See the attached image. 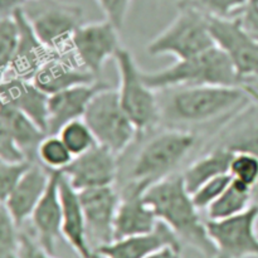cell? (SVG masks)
Returning <instances> with one entry per match:
<instances>
[{
  "label": "cell",
  "mask_w": 258,
  "mask_h": 258,
  "mask_svg": "<svg viewBox=\"0 0 258 258\" xmlns=\"http://www.w3.org/2000/svg\"><path fill=\"white\" fill-rule=\"evenodd\" d=\"M145 201L160 222L176 234L181 243L198 251L206 258L216 257V247L209 238L206 221L191 199L181 174H171L151 184Z\"/></svg>",
  "instance_id": "cell-2"
},
{
  "label": "cell",
  "mask_w": 258,
  "mask_h": 258,
  "mask_svg": "<svg viewBox=\"0 0 258 258\" xmlns=\"http://www.w3.org/2000/svg\"><path fill=\"white\" fill-rule=\"evenodd\" d=\"M72 155L57 134H47L37 150V163L50 171L62 173L73 161Z\"/></svg>",
  "instance_id": "cell-27"
},
{
  "label": "cell",
  "mask_w": 258,
  "mask_h": 258,
  "mask_svg": "<svg viewBox=\"0 0 258 258\" xmlns=\"http://www.w3.org/2000/svg\"><path fill=\"white\" fill-rule=\"evenodd\" d=\"M19 227L2 204L0 208V258H17L20 247Z\"/></svg>",
  "instance_id": "cell-32"
},
{
  "label": "cell",
  "mask_w": 258,
  "mask_h": 258,
  "mask_svg": "<svg viewBox=\"0 0 258 258\" xmlns=\"http://www.w3.org/2000/svg\"><path fill=\"white\" fill-rule=\"evenodd\" d=\"M72 155L80 156L97 145L95 135L85 118H76L62 126L57 134Z\"/></svg>",
  "instance_id": "cell-28"
},
{
  "label": "cell",
  "mask_w": 258,
  "mask_h": 258,
  "mask_svg": "<svg viewBox=\"0 0 258 258\" xmlns=\"http://www.w3.org/2000/svg\"><path fill=\"white\" fill-rule=\"evenodd\" d=\"M146 258H181V249L168 246L154 252L153 254Z\"/></svg>",
  "instance_id": "cell-40"
},
{
  "label": "cell",
  "mask_w": 258,
  "mask_h": 258,
  "mask_svg": "<svg viewBox=\"0 0 258 258\" xmlns=\"http://www.w3.org/2000/svg\"><path fill=\"white\" fill-rule=\"evenodd\" d=\"M160 121L170 127L185 128L206 125L241 112L253 102L243 86H193L159 91Z\"/></svg>",
  "instance_id": "cell-1"
},
{
  "label": "cell",
  "mask_w": 258,
  "mask_h": 258,
  "mask_svg": "<svg viewBox=\"0 0 258 258\" xmlns=\"http://www.w3.org/2000/svg\"><path fill=\"white\" fill-rule=\"evenodd\" d=\"M20 38V28L17 18L13 15L0 17V66L2 76L5 75L17 52Z\"/></svg>",
  "instance_id": "cell-30"
},
{
  "label": "cell",
  "mask_w": 258,
  "mask_h": 258,
  "mask_svg": "<svg viewBox=\"0 0 258 258\" xmlns=\"http://www.w3.org/2000/svg\"><path fill=\"white\" fill-rule=\"evenodd\" d=\"M232 178L229 174L211 179L202 184L196 191L191 193V199L199 211H207L231 184Z\"/></svg>",
  "instance_id": "cell-33"
},
{
  "label": "cell",
  "mask_w": 258,
  "mask_h": 258,
  "mask_svg": "<svg viewBox=\"0 0 258 258\" xmlns=\"http://www.w3.org/2000/svg\"><path fill=\"white\" fill-rule=\"evenodd\" d=\"M17 258H55L54 254H50L45 251L37 239L32 238L29 234H20V247Z\"/></svg>",
  "instance_id": "cell-37"
},
{
  "label": "cell",
  "mask_w": 258,
  "mask_h": 258,
  "mask_svg": "<svg viewBox=\"0 0 258 258\" xmlns=\"http://www.w3.org/2000/svg\"><path fill=\"white\" fill-rule=\"evenodd\" d=\"M252 204L258 208V183L252 189Z\"/></svg>",
  "instance_id": "cell-42"
},
{
  "label": "cell",
  "mask_w": 258,
  "mask_h": 258,
  "mask_svg": "<svg viewBox=\"0 0 258 258\" xmlns=\"http://www.w3.org/2000/svg\"><path fill=\"white\" fill-rule=\"evenodd\" d=\"M96 3L103 12L106 19L112 23L118 30L122 29L133 0H96Z\"/></svg>",
  "instance_id": "cell-35"
},
{
  "label": "cell",
  "mask_w": 258,
  "mask_h": 258,
  "mask_svg": "<svg viewBox=\"0 0 258 258\" xmlns=\"http://www.w3.org/2000/svg\"><path fill=\"white\" fill-rule=\"evenodd\" d=\"M83 118L92 130L97 144L118 156L139 136L135 125L121 105L117 90L110 85L93 96Z\"/></svg>",
  "instance_id": "cell-6"
},
{
  "label": "cell",
  "mask_w": 258,
  "mask_h": 258,
  "mask_svg": "<svg viewBox=\"0 0 258 258\" xmlns=\"http://www.w3.org/2000/svg\"><path fill=\"white\" fill-rule=\"evenodd\" d=\"M117 154L97 144L82 155L76 156L62 173L78 191L111 186L117 179Z\"/></svg>",
  "instance_id": "cell-14"
},
{
  "label": "cell",
  "mask_w": 258,
  "mask_h": 258,
  "mask_svg": "<svg viewBox=\"0 0 258 258\" xmlns=\"http://www.w3.org/2000/svg\"><path fill=\"white\" fill-rule=\"evenodd\" d=\"M207 231L216 247L214 258H258V208L252 204L238 216L207 219Z\"/></svg>",
  "instance_id": "cell-9"
},
{
  "label": "cell",
  "mask_w": 258,
  "mask_h": 258,
  "mask_svg": "<svg viewBox=\"0 0 258 258\" xmlns=\"http://www.w3.org/2000/svg\"><path fill=\"white\" fill-rule=\"evenodd\" d=\"M32 161L23 163H3L0 164V198L2 202L12 193L13 189L18 185L23 176L25 175Z\"/></svg>",
  "instance_id": "cell-34"
},
{
  "label": "cell",
  "mask_w": 258,
  "mask_h": 258,
  "mask_svg": "<svg viewBox=\"0 0 258 258\" xmlns=\"http://www.w3.org/2000/svg\"><path fill=\"white\" fill-rule=\"evenodd\" d=\"M149 184L128 180L120 196L116 212L113 241L126 237L149 233L156 228L160 221L145 201Z\"/></svg>",
  "instance_id": "cell-13"
},
{
  "label": "cell",
  "mask_w": 258,
  "mask_h": 258,
  "mask_svg": "<svg viewBox=\"0 0 258 258\" xmlns=\"http://www.w3.org/2000/svg\"><path fill=\"white\" fill-rule=\"evenodd\" d=\"M120 32L107 19L83 23L72 39L71 54L78 64L98 78L107 60L115 58L121 48Z\"/></svg>",
  "instance_id": "cell-10"
},
{
  "label": "cell",
  "mask_w": 258,
  "mask_h": 258,
  "mask_svg": "<svg viewBox=\"0 0 258 258\" xmlns=\"http://www.w3.org/2000/svg\"><path fill=\"white\" fill-rule=\"evenodd\" d=\"M33 82L47 95H53L67 88L97 82L98 78L80 66L72 57L52 54V57L38 70Z\"/></svg>",
  "instance_id": "cell-22"
},
{
  "label": "cell",
  "mask_w": 258,
  "mask_h": 258,
  "mask_svg": "<svg viewBox=\"0 0 258 258\" xmlns=\"http://www.w3.org/2000/svg\"><path fill=\"white\" fill-rule=\"evenodd\" d=\"M105 86H107V83L97 81L49 95L47 134H58L67 122L76 118H83L93 96Z\"/></svg>",
  "instance_id": "cell-18"
},
{
  "label": "cell",
  "mask_w": 258,
  "mask_h": 258,
  "mask_svg": "<svg viewBox=\"0 0 258 258\" xmlns=\"http://www.w3.org/2000/svg\"><path fill=\"white\" fill-rule=\"evenodd\" d=\"M219 145L231 151H244L258 156V102L253 101L238 113L237 125L229 128Z\"/></svg>",
  "instance_id": "cell-25"
},
{
  "label": "cell",
  "mask_w": 258,
  "mask_h": 258,
  "mask_svg": "<svg viewBox=\"0 0 258 258\" xmlns=\"http://www.w3.org/2000/svg\"><path fill=\"white\" fill-rule=\"evenodd\" d=\"M27 13L28 19L40 42L53 54L71 52V44L78 28L83 24L82 8L50 0Z\"/></svg>",
  "instance_id": "cell-8"
},
{
  "label": "cell",
  "mask_w": 258,
  "mask_h": 258,
  "mask_svg": "<svg viewBox=\"0 0 258 258\" xmlns=\"http://www.w3.org/2000/svg\"><path fill=\"white\" fill-rule=\"evenodd\" d=\"M32 2H34V0H32Z\"/></svg>",
  "instance_id": "cell-45"
},
{
  "label": "cell",
  "mask_w": 258,
  "mask_h": 258,
  "mask_svg": "<svg viewBox=\"0 0 258 258\" xmlns=\"http://www.w3.org/2000/svg\"><path fill=\"white\" fill-rule=\"evenodd\" d=\"M52 171L33 163L12 193L2 202L17 226L22 227L33 214L49 185Z\"/></svg>",
  "instance_id": "cell-17"
},
{
  "label": "cell",
  "mask_w": 258,
  "mask_h": 258,
  "mask_svg": "<svg viewBox=\"0 0 258 258\" xmlns=\"http://www.w3.org/2000/svg\"><path fill=\"white\" fill-rule=\"evenodd\" d=\"M28 0H0V17L13 15L18 9H22Z\"/></svg>",
  "instance_id": "cell-39"
},
{
  "label": "cell",
  "mask_w": 258,
  "mask_h": 258,
  "mask_svg": "<svg viewBox=\"0 0 258 258\" xmlns=\"http://www.w3.org/2000/svg\"><path fill=\"white\" fill-rule=\"evenodd\" d=\"M198 143L196 133L169 127L144 145L134 161L130 180L149 185L174 174Z\"/></svg>",
  "instance_id": "cell-4"
},
{
  "label": "cell",
  "mask_w": 258,
  "mask_h": 258,
  "mask_svg": "<svg viewBox=\"0 0 258 258\" xmlns=\"http://www.w3.org/2000/svg\"><path fill=\"white\" fill-rule=\"evenodd\" d=\"M92 258H102V257H101V256H100V254H97V253H96V252H95V253H93V256H92Z\"/></svg>",
  "instance_id": "cell-44"
},
{
  "label": "cell",
  "mask_w": 258,
  "mask_h": 258,
  "mask_svg": "<svg viewBox=\"0 0 258 258\" xmlns=\"http://www.w3.org/2000/svg\"><path fill=\"white\" fill-rule=\"evenodd\" d=\"M0 133H4L19 145L28 160L37 163V150L47 133L32 118L15 108L2 105Z\"/></svg>",
  "instance_id": "cell-23"
},
{
  "label": "cell",
  "mask_w": 258,
  "mask_h": 258,
  "mask_svg": "<svg viewBox=\"0 0 258 258\" xmlns=\"http://www.w3.org/2000/svg\"><path fill=\"white\" fill-rule=\"evenodd\" d=\"M249 0H179V8H190L208 18L232 19L243 13Z\"/></svg>",
  "instance_id": "cell-29"
},
{
  "label": "cell",
  "mask_w": 258,
  "mask_h": 258,
  "mask_svg": "<svg viewBox=\"0 0 258 258\" xmlns=\"http://www.w3.org/2000/svg\"><path fill=\"white\" fill-rule=\"evenodd\" d=\"M239 20L244 29L258 42V8L256 5L249 2L243 13L239 15Z\"/></svg>",
  "instance_id": "cell-38"
},
{
  "label": "cell",
  "mask_w": 258,
  "mask_h": 258,
  "mask_svg": "<svg viewBox=\"0 0 258 258\" xmlns=\"http://www.w3.org/2000/svg\"><path fill=\"white\" fill-rule=\"evenodd\" d=\"M252 206V190L231 181L224 193L206 211L209 221H221L238 216Z\"/></svg>",
  "instance_id": "cell-26"
},
{
  "label": "cell",
  "mask_w": 258,
  "mask_h": 258,
  "mask_svg": "<svg viewBox=\"0 0 258 258\" xmlns=\"http://www.w3.org/2000/svg\"><path fill=\"white\" fill-rule=\"evenodd\" d=\"M60 175V171H52L49 185L29 218L35 239L50 254H55L58 241L63 237L62 203L59 194Z\"/></svg>",
  "instance_id": "cell-15"
},
{
  "label": "cell",
  "mask_w": 258,
  "mask_h": 258,
  "mask_svg": "<svg viewBox=\"0 0 258 258\" xmlns=\"http://www.w3.org/2000/svg\"><path fill=\"white\" fill-rule=\"evenodd\" d=\"M229 175L232 180L252 190L258 183V156L244 151H234Z\"/></svg>",
  "instance_id": "cell-31"
},
{
  "label": "cell",
  "mask_w": 258,
  "mask_h": 258,
  "mask_svg": "<svg viewBox=\"0 0 258 258\" xmlns=\"http://www.w3.org/2000/svg\"><path fill=\"white\" fill-rule=\"evenodd\" d=\"M0 159L3 163L29 161L19 145L4 133H0Z\"/></svg>",
  "instance_id": "cell-36"
},
{
  "label": "cell",
  "mask_w": 258,
  "mask_h": 258,
  "mask_svg": "<svg viewBox=\"0 0 258 258\" xmlns=\"http://www.w3.org/2000/svg\"><path fill=\"white\" fill-rule=\"evenodd\" d=\"M249 2H251L252 4H254V5H256V7L258 8V0H249Z\"/></svg>",
  "instance_id": "cell-43"
},
{
  "label": "cell",
  "mask_w": 258,
  "mask_h": 258,
  "mask_svg": "<svg viewBox=\"0 0 258 258\" xmlns=\"http://www.w3.org/2000/svg\"><path fill=\"white\" fill-rule=\"evenodd\" d=\"M14 17L17 18L20 28L19 43L7 73L2 77L14 76L25 80H33L38 70L52 57L53 53H50L37 37L23 8L14 13Z\"/></svg>",
  "instance_id": "cell-19"
},
{
  "label": "cell",
  "mask_w": 258,
  "mask_h": 258,
  "mask_svg": "<svg viewBox=\"0 0 258 258\" xmlns=\"http://www.w3.org/2000/svg\"><path fill=\"white\" fill-rule=\"evenodd\" d=\"M208 17L190 8H179L173 22L146 45L149 55H171L178 59L193 57L214 47Z\"/></svg>",
  "instance_id": "cell-7"
},
{
  "label": "cell",
  "mask_w": 258,
  "mask_h": 258,
  "mask_svg": "<svg viewBox=\"0 0 258 258\" xmlns=\"http://www.w3.org/2000/svg\"><path fill=\"white\" fill-rule=\"evenodd\" d=\"M0 98L2 105L20 111L47 133L49 95L43 92L32 80L4 76L0 83Z\"/></svg>",
  "instance_id": "cell-16"
},
{
  "label": "cell",
  "mask_w": 258,
  "mask_h": 258,
  "mask_svg": "<svg viewBox=\"0 0 258 258\" xmlns=\"http://www.w3.org/2000/svg\"><path fill=\"white\" fill-rule=\"evenodd\" d=\"M85 214L87 238L93 252L113 241L116 212L120 196L111 186L78 191Z\"/></svg>",
  "instance_id": "cell-12"
},
{
  "label": "cell",
  "mask_w": 258,
  "mask_h": 258,
  "mask_svg": "<svg viewBox=\"0 0 258 258\" xmlns=\"http://www.w3.org/2000/svg\"><path fill=\"white\" fill-rule=\"evenodd\" d=\"M146 85L154 91L193 86H239L238 75L228 55L217 45L185 59H178L164 70L144 72Z\"/></svg>",
  "instance_id": "cell-3"
},
{
  "label": "cell",
  "mask_w": 258,
  "mask_h": 258,
  "mask_svg": "<svg viewBox=\"0 0 258 258\" xmlns=\"http://www.w3.org/2000/svg\"><path fill=\"white\" fill-rule=\"evenodd\" d=\"M232 156H233V151L218 145L206 155L194 160L181 174L189 193L191 194L196 191L202 184L211 179L229 174Z\"/></svg>",
  "instance_id": "cell-24"
},
{
  "label": "cell",
  "mask_w": 258,
  "mask_h": 258,
  "mask_svg": "<svg viewBox=\"0 0 258 258\" xmlns=\"http://www.w3.org/2000/svg\"><path fill=\"white\" fill-rule=\"evenodd\" d=\"M113 59L118 73L120 102L140 136L160 122L156 91L146 85L143 71L138 67L133 53L127 48L121 47Z\"/></svg>",
  "instance_id": "cell-5"
},
{
  "label": "cell",
  "mask_w": 258,
  "mask_h": 258,
  "mask_svg": "<svg viewBox=\"0 0 258 258\" xmlns=\"http://www.w3.org/2000/svg\"><path fill=\"white\" fill-rule=\"evenodd\" d=\"M60 203H62V233L73 251L80 258H92L95 252L87 238L85 214L81 204L80 193L73 188L67 176L62 173L59 180Z\"/></svg>",
  "instance_id": "cell-21"
},
{
  "label": "cell",
  "mask_w": 258,
  "mask_h": 258,
  "mask_svg": "<svg viewBox=\"0 0 258 258\" xmlns=\"http://www.w3.org/2000/svg\"><path fill=\"white\" fill-rule=\"evenodd\" d=\"M181 249L180 239L163 222L153 232L116 239L96 251L102 258H146L164 247Z\"/></svg>",
  "instance_id": "cell-20"
},
{
  "label": "cell",
  "mask_w": 258,
  "mask_h": 258,
  "mask_svg": "<svg viewBox=\"0 0 258 258\" xmlns=\"http://www.w3.org/2000/svg\"><path fill=\"white\" fill-rule=\"evenodd\" d=\"M241 86H243L247 92L252 96V98L258 102V75L242 82Z\"/></svg>",
  "instance_id": "cell-41"
},
{
  "label": "cell",
  "mask_w": 258,
  "mask_h": 258,
  "mask_svg": "<svg viewBox=\"0 0 258 258\" xmlns=\"http://www.w3.org/2000/svg\"><path fill=\"white\" fill-rule=\"evenodd\" d=\"M214 44L231 59L242 82L258 75V42L244 29L238 18H208Z\"/></svg>",
  "instance_id": "cell-11"
}]
</instances>
